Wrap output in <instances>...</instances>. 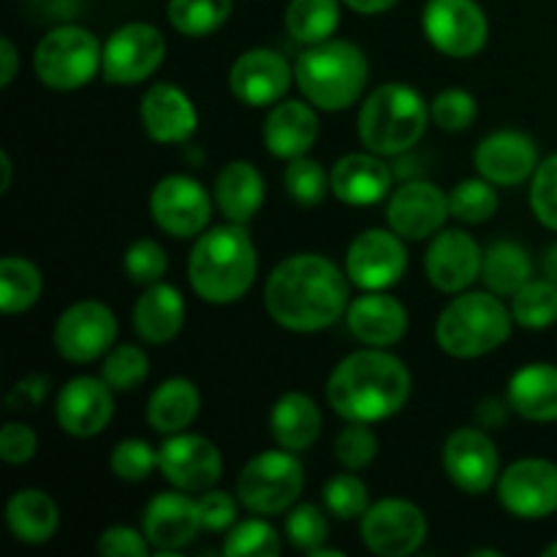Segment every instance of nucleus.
Returning a JSON list of instances; mask_svg holds the SVG:
<instances>
[{
  "instance_id": "48",
  "label": "nucleus",
  "mask_w": 557,
  "mask_h": 557,
  "mask_svg": "<svg viewBox=\"0 0 557 557\" xmlns=\"http://www.w3.org/2000/svg\"><path fill=\"white\" fill-rule=\"evenodd\" d=\"M435 125L444 131H466L471 128L473 120H476V101L468 90L460 87H451L435 96L433 107H430Z\"/></svg>"
},
{
  "instance_id": "8",
  "label": "nucleus",
  "mask_w": 557,
  "mask_h": 557,
  "mask_svg": "<svg viewBox=\"0 0 557 557\" xmlns=\"http://www.w3.org/2000/svg\"><path fill=\"white\" fill-rule=\"evenodd\" d=\"M305 471L288 449L261 451L239 471L237 498L253 515H283L297 504Z\"/></svg>"
},
{
  "instance_id": "58",
  "label": "nucleus",
  "mask_w": 557,
  "mask_h": 557,
  "mask_svg": "<svg viewBox=\"0 0 557 557\" xmlns=\"http://www.w3.org/2000/svg\"><path fill=\"white\" fill-rule=\"evenodd\" d=\"M0 169H3V180H0V194H5L11 185V161H9V152H0Z\"/></svg>"
},
{
  "instance_id": "2",
  "label": "nucleus",
  "mask_w": 557,
  "mask_h": 557,
  "mask_svg": "<svg viewBox=\"0 0 557 557\" xmlns=\"http://www.w3.org/2000/svg\"><path fill=\"white\" fill-rule=\"evenodd\" d=\"M411 397V373L381 348L348 354L326 381V400L346 422H381L400 411Z\"/></svg>"
},
{
  "instance_id": "21",
  "label": "nucleus",
  "mask_w": 557,
  "mask_h": 557,
  "mask_svg": "<svg viewBox=\"0 0 557 557\" xmlns=\"http://www.w3.org/2000/svg\"><path fill=\"white\" fill-rule=\"evenodd\" d=\"M482 261L484 253L471 234L446 228V232L435 234L433 243H430L428 256H424V270H428L430 283L438 292L457 294L482 275Z\"/></svg>"
},
{
  "instance_id": "30",
  "label": "nucleus",
  "mask_w": 557,
  "mask_h": 557,
  "mask_svg": "<svg viewBox=\"0 0 557 557\" xmlns=\"http://www.w3.org/2000/svg\"><path fill=\"white\" fill-rule=\"evenodd\" d=\"M509 406L531 422L557 419V368L539 362L517 370L509 381Z\"/></svg>"
},
{
  "instance_id": "44",
  "label": "nucleus",
  "mask_w": 557,
  "mask_h": 557,
  "mask_svg": "<svg viewBox=\"0 0 557 557\" xmlns=\"http://www.w3.org/2000/svg\"><path fill=\"white\" fill-rule=\"evenodd\" d=\"M286 536L302 553H313V549L324 547L330 539V520L326 511L319 509L315 504H302L286 517Z\"/></svg>"
},
{
  "instance_id": "12",
  "label": "nucleus",
  "mask_w": 557,
  "mask_h": 557,
  "mask_svg": "<svg viewBox=\"0 0 557 557\" xmlns=\"http://www.w3.org/2000/svg\"><path fill=\"white\" fill-rule=\"evenodd\" d=\"M117 337V319L96 299H85L65 310L54 324V348L74 364L96 362L107 357Z\"/></svg>"
},
{
  "instance_id": "38",
  "label": "nucleus",
  "mask_w": 557,
  "mask_h": 557,
  "mask_svg": "<svg viewBox=\"0 0 557 557\" xmlns=\"http://www.w3.org/2000/svg\"><path fill=\"white\" fill-rule=\"evenodd\" d=\"M511 315L520 326L528 330H544L557 321V283L528 281L520 292L511 297Z\"/></svg>"
},
{
  "instance_id": "14",
  "label": "nucleus",
  "mask_w": 557,
  "mask_h": 557,
  "mask_svg": "<svg viewBox=\"0 0 557 557\" xmlns=\"http://www.w3.org/2000/svg\"><path fill=\"white\" fill-rule=\"evenodd\" d=\"M150 215L172 237H196L210 223L212 199L199 180L169 174L152 188Z\"/></svg>"
},
{
  "instance_id": "15",
  "label": "nucleus",
  "mask_w": 557,
  "mask_h": 557,
  "mask_svg": "<svg viewBox=\"0 0 557 557\" xmlns=\"http://www.w3.org/2000/svg\"><path fill=\"white\" fill-rule=\"evenodd\" d=\"M158 471L183 493H207L223 473V457L205 435L174 433L158 449Z\"/></svg>"
},
{
  "instance_id": "54",
  "label": "nucleus",
  "mask_w": 557,
  "mask_h": 557,
  "mask_svg": "<svg viewBox=\"0 0 557 557\" xmlns=\"http://www.w3.org/2000/svg\"><path fill=\"white\" fill-rule=\"evenodd\" d=\"M16 69H20V54L11 38H0V87H9L14 82Z\"/></svg>"
},
{
  "instance_id": "59",
  "label": "nucleus",
  "mask_w": 557,
  "mask_h": 557,
  "mask_svg": "<svg viewBox=\"0 0 557 557\" xmlns=\"http://www.w3.org/2000/svg\"><path fill=\"white\" fill-rule=\"evenodd\" d=\"M310 555H313V557H343L341 549H326V547L313 549V553H310Z\"/></svg>"
},
{
  "instance_id": "32",
  "label": "nucleus",
  "mask_w": 557,
  "mask_h": 557,
  "mask_svg": "<svg viewBox=\"0 0 557 557\" xmlns=\"http://www.w3.org/2000/svg\"><path fill=\"white\" fill-rule=\"evenodd\" d=\"M201 406V395L188 379H169L158 386L147 403V422L156 433L174 435L183 433L196 419Z\"/></svg>"
},
{
  "instance_id": "11",
  "label": "nucleus",
  "mask_w": 557,
  "mask_h": 557,
  "mask_svg": "<svg viewBox=\"0 0 557 557\" xmlns=\"http://www.w3.org/2000/svg\"><path fill=\"white\" fill-rule=\"evenodd\" d=\"M166 54V41L161 30L147 22H131V25L117 27L103 44V63L101 71L114 85H139L150 79L163 63Z\"/></svg>"
},
{
  "instance_id": "16",
  "label": "nucleus",
  "mask_w": 557,
  "mask_h": 557,
  "mask_svg": "<svg viewBox=\"0 0 557 557\" xmlns=\"http://www.w3.org/2000/svg\"><path fill=\"white\" fill-rule=\"evenodd\" d=\"M498 498L520 520H544L557 511V466L539 457L517 460L498 479Z\"/></svg>"
},
{
  "instance_id": "56",
  "label": "nucleus",
  "mask_w": 557,
  "mask_h": 557,
  "mask_svg": "<svg viewBox=\"0 0 557 557\" xmlns=\"http://www.w3.org/2000/svg\"><path fill=\"white\" fill-rule=\"evenodd\" d=\"M343 3L359 14H381V11H389L397 0H343Z\"/></svg>"
},
{
  "instance_id": "29",
  "label": "nucleus",
  "mask_w": 557,
  "mask_h": 557,
  "mask_svg": "<svg viewBox=\"0 0 557 557\" xmlns=\"http://www.w3.org/2000/svg\"><path fill=\"white\" fill-rule=\"evenodd\" d=\"M218 210L232 223H248L264 205V177L248 161H232L215 177Z\"/></svg>"
},
{
  "instance_id": "24",
  "label": "nucleus",
  "mask_w": 557,
  "mask_h": 557,
  "mask_svg": "<svg viewBox=\"0 0 557 557\" xmlns=\"http://www.w3.org/2000/svg\"><path fill=\"white\" fill-rule=\"evenodd\" d=\"M139 112L147 136L161 145L188 141L199 128V114L190 98L169 82H158L145 92Z\"/></svg>"
},
{
  "instance_id": "37",
  "label": "nucleus",
  "mask_w": 557,
  "mask_h": 557,
  "mask_svg": "<svg viewBox=\"0 0 557 557\" xmlns=\"http://www.w3.org/2000/svg\"><path fill=\"white\" fill-rule=\"evenodd\" d=\"M169 22L188 38H205L221 30L232 14V0H169Z\"/></svg>"
},
{
  "instance_id": "9",
  "label": "nucleus",
  "mask_w": 557,
  "mask_h": 557,
  "mask_svg": "<svg viewBox=\"0 0 557 557\" xmlns=\"http://www.w3.org/2000/svg\"><path fill=\"white\" fill-rule=\"evenodd\" d=\"M424 36L449 58H473L487 44L490 25L476 0H428Z\"/></svg>"
},
{
  "instance_id": "17",
  "label": "nucleus",
  "mask_w": 557,
  "mask_h": 557,
  "mask_svg": "<svg viewBox=\"0 0 557 557\" xmlns=\"http://www.w3.org/2000/svg\"><path fill=\"white\" fill-rule=\"evenodd\" d=\"M446 476L468 495H482L500 479V457L495 444L482 430H457L444 446Z\"/></svg>"
},
{
  "instance_id": "41",
  "label": "nucleus",
  "mask_w": 557,
  "mask_h": 557,
  "mask_svg": "<svg viewBox=\"0 0 557 557\" xmlns=\"http://www.w3.org/2000/svg\"><path fill=\"white\" fill-rule=\"evenodd\" d=\"M223 553L228 557H270L281 553V536L264 520L234 522L223 542Z\"/></svg>"
},
{
  "instance_id": "47",
  "label": "nucleus",
  "mask_w": 557,
  "mask_h": 557,
  "mask_svg": "<svg viewBox=\"0 0 557 557\" xmlns=\"http://www.w3.org/2000/svg\"><path fill=\"white\" fill-rule=\"evenodd\" d=\"M123 267L125 275H128L131 281L141 283V286H152V283H158L166 275V250L158 243H152V239H136V243L128 245V250H125Z\"/></svg>"
},
{
  "instance_id": "61",
  "label": "nucleus",
  "mask_w": 557,
  "mask_h": 557,
  "mask_svg": "<svg viewBox=\"0 0 557 557\" xmlns=\"http://www.w3.org/2000/svg\"><path fill=\"white\" fill-rule=\"evenodd\" d=\"M544 555H547V557H557V542L549 544V547L544 549Z\"/></svg>"
},
{
  "instance_id": "7",
  "label": "nucleus",
  "mask_w": 557,
  "mask_h": 557,
  "mask_svg": "<svg viewBox=\"0 0 557 557\" xmlns=\"http://www.w3.org/2000/svg\"><path fill=\"white\" fill-rule=\"evenodd\" d=\"M103 49L90 30L76 25L54 27L33 52L36 76L52 90H76L96 76Z\"/></svg>"
},
{
  "instance_id": "33",
  "label": "nucleus",
  "mask_w": 557,
  "mask_h": 557,
  "mask_svg": "<svg viewBox=\"0 0 557 557\" xmlns=\"http://www.w3.org/2000/svg\"><path fill=\"white\" fill-rule=\"evenodd\" d=\"M9 531L25 544H44L58 531V506L44 490H20L5 506Z\"/></svg>"
},
{
  "instance_id": "43",
  "label": "nucleus",
  "mask_w": 557,
  "mask_h": 557,
  "mask_svg": "<svg viewBox=\"0 0 557 557\" xmlns=\"http://www.w3.org/2000/svg\"><path fill=\"white\" fill-rule=\"evenodd\" d=\"M324 504L337 520H362L370 509L368 484L354 473H337L324 484Z\"/></svg>"
},
{
  "instance_id": "4",
  "label": "nucleus",
  "mask_w": 557,
  "mask_h": 557,
  "mask_svg": "<svg viewBox=\"0 0 557 557\" xmlns=\"http://www.w3.org/2000/svg\"><path fill=\"white\" fill-rule=\"evenodd\" d=\"M370 63L351 41H321L305 49L294 65V79L313 107L326 112L348 109L368 87Z\"/></svg>"
},
{
  "instance_id": "36",
  "label": "nucleus",
  "mask_w": 557,
  "mask_h": 557,
  "mask_svg": "<svg viewBox=\"0 0 557 557\" xmlns=\"http://www.w3.org/2000/svg\"><path fill=\"white\" fill-rule=\"evenodd\" d=\"M341 22V3L337 0H292L286 9V27L299 44L330 41Z\"/></svg>"
},
{
  "instance_id": "5",
  "label": "nucleus",
  "mask_w": 557,
  "mask_h": 557,
  "mask_svg": "<svg viewBox=\"0 0 557 557\" xmlns=\"http://www.w3.org/2000/svg\"><path fill=\"white\" fill-rule=\"evenodd\" d=\"M430 107L422 92L392 82L364 98L359 112V139L375 156H403L424 136Z\"/></svg>"
},
{
  "instance_id": "34",
  "label": "nucleus",
  "mask_w": 557,
  "mask_h": 557,
  "mask_svg": "<svg viewBox=\"0 0 557 557\" xmlns=\"http://www.w3.org/2000/svg\"><path fill=\"white\" fill-rule=\"evenodd\" d=\"M531 256L525 253V248L515 243H495L484 253L482 277L490 292L498 294V297H515L531 281Z\"/></svg>"
},
{
  "instance_id": "51",
  "label": "nucleus",
  "mask_w": 557,
  "mask_h": 557,
  "mask_svg": "<svg viewBox=\"0 0 557 557\" xmlns=\"http://www.w3.org/2000/svg\"><path fill=\"white\" fill-rule=\"evenodd\" d=\"M98 553L103 557H145L150 553V542L134 528L114 525L98 536Z\"/></svg>"
},
{
  "instance_id": "46",
  "label": "nucleus",
  "mask_w": 557,
  "mask_h": 557,
  "mask_svg": "<svg viewBox=\"0 0 557 557\" xmlns=\"http://www.w3.org/2000/svg\"><path fill=\"white\" fill-rule=\"evenodd\" d=\"M335 455L348 471H362L379 455V438L368 422H348L335 441Z\"/></svg>"
},
{
  "instance_id": "3",
  "label": "nucleus",
  "mask_w": 557,
  "mask_h": 557,
  "mask_svg": "<svg viewBox=\"0 0 557 557\" xmlns=\"http://www.w3.org/2000/svg\"><path fill=\"white\" fill-rule=\"evenodd\" d=\"M256 270H259V256L243 223L201 232L188 259L190 286L210 305L243 299L253 286Z\"/></svg>"
},
{
  "instance_id": "18",
  "label": "nucleus",
  "mask_w": 557,
  "mask_h": 557,
  "mask_svg": "<svg viewBox=\"0 0 557 557\" xmlns=\"http://www.w3.org/2000/svg\"><path fill=\"white\" fill-rule=\"evenodd\" d=\"M294 71L275 49H250L234 60L228 87L234 98L248 107H272L292 87Z\"/></svg>"
},
{
  "instance_id": "19",
  "label": "nucleus",
  "mask_w": 557,
  "mask_h": 557,
  "mask_svg": "<svg viewBox=\"0 0 557 557\" xmlns=\"http://www.w3.org/2000/svg\"><path fill=\"white\" fill-rule=\"evenodd\" d=\"M54 417L63 433L74 438H92L101 433L114 417L112 386L103 379L79 375L60 389Z\"/></svg>"
},
{
  "instance_id": "40",
  "label": "nucleus",
  "mask_w": 557,
  "mask_h": 557,
  "mask_svg": "<svg viewBox=\"0 0 557 557\" xmlns=\"http://www.w3.org/2000/svg\"><path fill=\"white\" fill-rule=\"evenodd\" d=\"M495 210H498V194L484 177L462 180L449 194L451 218L462 223H484L495 215Z\"/></svg>"
},
{
  "instance_id": "45",
  "label": "nucleus",
  "mask_w": 557,
  "mask_h": 557,
  "mask_svg": "<svg viewBox=\"0 0 557 557\" xmlns=\"http://www.w3.org/2000/svg\"><path fill=\"white\" fill-rule=\"evenodd\" d=\"M109 466L123 482H145L158 468V451L141 438H125L112 449Z\"/></svg>"
},
{
  "instance_id": "20",
  "label": "nucleus",
  "mask_w": 557,
  "mask_h": 557,
  "mask_svg": "<svg viewBox=\"0 0 557 557\" xmlns=\"http://www.w3.org/2000/svg\"><path fill=\"white\" fill-rule=\"evenodd\" d=\"M449 215V196L438 185L419 180L397 188L386 205V221L403 239L435 237Z\"/></svg>"
},
{
  "instance_id": "1",
  "label": "nucleus",
  "mask_w": 557,
  "mask_h": 557,
  "mask_svg": "<svg viewBox=\"0 0 557 557\" xmlns=\"http://www.w3.org/2000/svg\"><path fill=\"white\" fill-rule=\"evenodd\" d=\"M264 302L283 330L321 332L348 310V281L326 256H288L267 277Z\"/></svg>"
},
{
  "instance_id": "50",
  "label": "nucleus",
  "mask_w": 557,
  "mask_h": 557,
  "mask_svg": "<svg viewBox=\"0 0 557 557\" xmlns=\"http://www.w3.org/2000/svg\"><path fill=\"white\" fill-rule=\"evenodd\" d=\"M237 500L228 493H221V490H207L199 498L201 528L212 533L232 531L234 522H237Z\"/></svg>"
},
{
  "instance_id": "52",
  "label": "nucleus",
  "mask_w": 557,
  "mask_h": 557,
  "mask_svg": "<svg viewBox=\"0 0 557 557\" xmlns=\"http://www.w3.org/2000/svg\"><path fill=\"white\" fill-rule=\"evenodd\" d=\"M38 449V438L27 424L9 422L0 430V457L11 466H22L30 460Z\"/></svg>"
},
{
  "instance_id": "6",
  "label": "nucleus",
  "mask_w": 557,
  "mask_h": 557,
  "mask_svg": "<svg viewBox=\"0 0 557 557\" xmlns=\"http://www.w3.org/2000/svg\"><path fill=\"white\" fill-rule=\"evenodd\" d=\"M511 321L515 315L506 310L498 294L468 292L446 305L435 326V337L451 357H484L509 341Z\"/></svg>"
},
{
  "instance_id": "53",
  "label": "nucleus",
  "mask_w": 557,
  "mask_h": 557,
  "mask_svg": "<svg viewBox=\"0 0 557 557\" xmlns=\"http://www.w3.org/2000/svg\"><path fill=\"white\" fill-rule=\"evenodd\" d=\"M47 392H49L47 375H27V379L16 381V384L11 386L5 403H9V408H14V411L16 408H38L44 397H47Z\"/></svg>"
},
{
  "instance_id": "60",
  "label": "nucleus",
  "mask_w": 557,
  "mask_h": 557,
  "mask_svg": "<svg viewBox=\"0 0 557 557\" xmlns=\"http://www.w3.org/2000/svg\"><path fill=\"white\" fill-rule=\"evenodd\" d=\"M479 555H490V557H504L498 553V549H476V553H473V557H479Z\"/></svg>"
},
{
  "instance_id": "27",
  "label": "nucleus",
  "mask_w": 557,
  "mask_h": 557,
  "mask_svg": "<svg viewBox=\"0 0 557 557\" xmlns=\"http://www.w3.org/2000/svg\"><path fill=\"white\" fill-rule=\"evenodd\" d=\"M319 139V117L302 101H277L264 120V145L275 158L308 156Z\"/></svg>"
},
{
  "instance_id": "13",
  "label": "nucleus",
  "mask_w": 557,
  "mask_h": 557,
  "mask_svg": "<svg viewBox=\"0 0 557 557\" xmlns=\"http://www.w3.org/2000/svg\"><path fill=\"white\" fill-rule=\"evenodd\" d=\"M400 234L386 228H368L351 243L346 253V275L362 292H384L395 286L408 267Z\"/></svg>"
},
{
  "instance_id": "28",
  "label": "nucleus",
  "mask_w": 557,
  "mask_h": 557,
  "mask_svg": "<svg viewBox=\"0 0 557 557\" xmlns=\"http://www.w3.org/2000/svg\"><path fill=\"white\" fill-rule=\"evenodd\" d=\"M185 321V302L183 294L169 283H152L147 292L136 299L134 308V326L141 341L152 346H166L169 341L180 335Z\"/></svg>"
},
{
  "instance_id": "26",
  "label": "nucleus",
  "mask_w": 557,
  "mask_h": 557,
  "mask_svg": "<svg viewBox=\"0 0 557 557\" xmlns=\"http://www.w3.org/2000/svg\"><path fill=\"white\" fill-rule=\"evenodd\" d=\"M332 194L341 201L354 207H368L384 199L392 188V172L381 158L368 152H351L343 156L332 166Z\"/></svg>"
},
{
  "instance_id": "55",
  "label": "nucleus",
  "mask_w": 557,
  "mask_h": 557,
  "mask_svg": "<svg viewBox=\"0 0 557 557\" xmlns=\"http://www.w3.org/2000/svg\"><path fill=\"white\" fill-rule=\"evenodd\" d=\"M509 403H500V400H487L479 406L476 419L482 428H500V424L509 422Z\"/></svg>"
},
{
  "instance_id": "39",
  "label": "nucleus",
  "mask_w": 557,
  "mask_h": 557,
  "mask_svg": "<svg viewBox=\"0 0 557 557\" xmlns=\"http://www.w3.org/2000/svg\"><path fill=\"white\" fill-rule=\"evenodd\" d=\"M283 185L299 207H319L326 199V190H332V180L326 177L324 166L308 156H299L288 163Z\"/></svg>"
},
{
  "instance_id": "31",
  "label": "nucleus",
  "mask_w": 557,
  "mask_h": 557,
  "mask_svg": "<svg viewBox=\"0 0 557 557\" xmlns=\"http://www.w3.org/2000/svg\"><path fill=\"white\" fill-rule=\"evenodd\" d=\"M272 438L281 449L305 451L315 444L321 433V411L313 397L302 392H288L275 403L270 417Z\"/></svg>"
},
{
  "instance_id": "49",
  "label": "nucleus",
  "mask_w": 557,
  "mask_h": 557,
  "mask_svg": "<svg viewBox=\"0 0 557 557\" xmlns=\"http://www.w3.org/2000/svg\"><path fill=\"white\" fill-rule=\"evenodd\" d=\"M531 207L533 215L547 228L557 232V152L547 161L539 163L531 183Z\"/></svg>"
},
{
  "instance_id": "22",
  "label": "nucleus",
  "mask_w": 557,
  "mask_h": 557,
  "mask_svg": "<svg viewBox=\"0 0 557 557\" xmlns=\"http://www.w3.org/2000/svg\"><path fill=\"white\" fill-rule=\"evenodd\" d=\"M473 166L493 185H520L539 169L536 141L522 131H495L476 147Z\"/></svg>"
},
{
  "instance_id": "35",
  "label": "nucleus",
  "mask_w": 557,
  "mask_h": 557,
  "mask_svg": "<svg viewBox=\"0 0 557 557\" xmlns=\"http://www.w3.org/2000/svg\"><path fill=\"white\" fill-rule=\"evenodd\" d=\"M41 272L33 261L20 256H5L0 261V310L5 315H16L30 310L41 297Z\"/></svg>"
},
{
  "instance_id": "10",
  "label": "nucleus",
  "mask_w": 557,
  "mask_h": 557,
  "mask_svg": "<svg viewBox=\"0 0 557 557\" xmlns=\"http://www.w3.org/2000/svg\"><path fill=\"white\" fill-rule=\"evenodd\" d=\"M359 533L370 553L381 557H406L417 553L428 539V520L411 500L384 498L364 511Z\"/></svg>"
},
{
  "instance_id": "42",
  "label": "nucleus",
  "mask_w": 557,
  "mask_h": 557,
  "mask_svg": "<svg viewBox=\"0 0 557 557\" xmlns=\"http://www.w3.org/2000/svg\"><path fill=\"white\" fill-rule=\"evenodd\" d=\"M147 373H150V359L139 346L112 348L101 364V379L117 392H128L145 384Z\"/></svg>"
},
{
  "instance_id": "57",
  "label": "nucleus",
  "mask_w": 557,
  "mask_h": 557,
  "mask_svg": "<svg viewBox=\"0 0 557 557\" xmlns=\"http://www.w3.org/2000/svg\"><path fill=\"white\" fill-rule=\"evenodd\" d=\"M544 275L553 283H557V243L544 253Z\"/></svg>"
},
{
  "instance_id": "25",
  "label": "nucleus",
  "mask_w": 557,
  "mask_h": 557,
  "mask_svg": "<svg viewBox=\"0 0 557 557\" xmlns=\"http://www.w3.org/2000/svg\"><path fill=\"white\" fill-rule=\"evenodd\" d=\"M351 335L370 348H386L403 341L408 330V313L400 299L384 292H364L346 310Z\"/></svg>"
},
{
  "instance_id": "23",
  "label": "nucleus",
  "mask_w": 557,
  "mask_h": 557,
  "mask_svg": "<svg viewBox=\"0 0 557 557\" xmlns=\"http://www.w3.org/2000/svg\"><path fill=\"white\" fill-rule=\"evenodd\" d=\"M201 528L199 500L180 493H161L145 509V536L158 553H177L188 547Z\"/></svg>"
}]
</instances>
